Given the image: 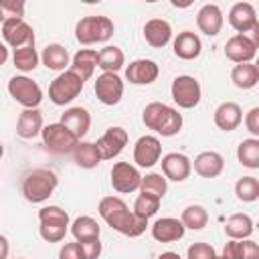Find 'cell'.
<instances>
[{
	"label": "cell",
	"instance_id": "41",
	"mask_svg": "<svg viewBox=\"0 0 259 259\" xmlns=\"http://www.w3.org/2000/svg\"><path fill=\"white\" fill-rule=\"evenodd\" d=\"M38 221L40 223H59V225H69V214L61 206H42L38 210Z\"/></svg>",
	"mask_w": 259,
	"mask_h": 259
},
{
	"label": "cell",
	"instance_id": "44",
	"mask_svg": "<svg viewBox=\"0 0 259 259\" xmlns=\"http://www.w3.org/2000/svg\"><path fill=\"white\" fill-rule=\"evenodd\" d=\"M81 251H83V257L85 259H97L101 255V243L99 239H89V241H77Z\"/></svg>",
	"mask_w": 259,
	"mask_h": 259
},
{
	"label": "cell",
	"instance_id": "24",
	"mask_svg": "<svg viewBox=\"0 0 259 259\" xmlns=\"http://www.w3.org/2000/svg\"><path fill=\"white\" fill-rule=\"evenodd\" d=\"M97 67V51L93 49H81L73 55L71 59V65H69V71H73L83 83L89 81L93 77V71Z\"/></svg>",
	"mask_w": 259,
	"mask_h": 259
},
{
	"label": "cell",
	"instance_id": "15",
	"mask_svg": "<svg viewBox=\"0 0 259 259\" xmlns=\"http://www.w3.org/2000/svg\"><path fill=\"white\" fill-rule=\"evenodd\" d=\"M229 24L237 30V34H247L253 32L259 22H257V10L251 2H235L229 10Z\"/></svg>",
	"mask_w": 259,
	"mask_h": 259
},
{
	"label": "cell",
	"instance_id": "28",
	"mask_svg": "<svg viewBox=\"0 0 259 259\" xmlns=\"http://www.w3.org/2000/svg\"><path fill=\"white\" fill-rule=\"evenodd\" d=\"M253 219L247 214V212H235L227 219L225 223V233L229 239H235V241H243V239H249L253 235Z\"/></svg>",
	"mask_w": 259,
	"mask_h": 259
},
{
	"label": "cell",
	"instance_id": "10",
	"mask_svg": "<svg viewBox=\"0 0 259 259\" xmlns=\"http://www.w3.org/2000/svg\"><path fill=\"white\" fill-rule=\"evenodd\" d=\"M2 38L12 49L30 47L34 45V30L24 18H14V20L2 22Z\"/></svg>",
	"mask_w": 259,
	"mask_h": 259
},
{
	"label": "cell",
	"instance_id": "50",
	"mask_svg": "<svg viewBox=\"0 0 259 259\" xmlns=\"http://www.w3.org/2000/svg\"><path fill=\"white\" fill-rule=\"evenodd\" d=\"M158 259H182L178 253H174V251H166V253H162Z\"/></svg>",
	"mask_w": 259,
	"mask_h": 259
},
{
	"label": "cell",
	"instance_id": "2",
	"mask_svg": "<svg viewBox=\"0 0 259 259\" xmlns=\"http://www.w3.org/2000/svg\"><path fill=\"white\" fill-rule=\"evenodd\" d=\"M142 121L148 130H152L164 138L176 136L182 130V115L178 113V109H174L162 101L148 103L142 111Z\"/></svg>",
	"mask_w": 259,
	"mask_h": 259
},
{
	"label": "cell",
	"instance_id": "26",
	"mask_svg": "<svg viewBox=\"0 0 259 259\" xmlns=\"http://www.w3.org/2000/svg\"><path fill=\"white\" fill-rule=\"evenodd\" d=\"M40 61H42V65H45L49 71H59V73L67 71V67L71 65L69 51H67L63 45H59V42L47 45V47L42 49V53H40Z\"/></svg>",
	"mask_w": 259,
	"mask_h": 259
},
{
	"label": "cell",
	"instance_id": "27",
	"mask_svg": "<svg viewBox=\"0 0 259 259\" xmlns=\"http://www.w3.org/2000/svg\"><path fill=\"white\" fill-rule=\"evenodd\" d=\"M42 113L38 109H24L16 121V134L22 140H32L42 132Z\"/></svg>",
	"mask_w": 259,
	"mask_h": 259
},
{
	"label": "cell",
	"instance_id": "21",
	"mask_svg": "<svg viewBox=\"0 0 259 259\" xmlns=\"http://www.w3.org/2000/svg\"><path fill=\"white\" fill-rule=\"evenodd\" d=\"M184 225L180 223V219L174 217H162L152 225V237L158 243H174L180 241L184 237Z\"/></svg>",
	"mask_w": 259,
	"mask_h": 259
},
{
	"label": "cell",
	"instance_id": "51",
	"mask_svg": "<svg viewBox=\"0 0 259 259\" xmlns=\"http://www.w3.org/2000/svg\"><path fill=\"white\" fill-rule=\"evenodd\" d=\"M2 154H4V148H2V144H0V158H2Z\"/></svg>",
	"mask_w": 259,
	"mask_h": 259
},
{
	"label": "cell",
	"instance_id": "8",
	"mask_svg": "<svg viewBox=\"0 0 259 259\" xmlns=\"http://www.w3.org/2000/svg\"><path fill=\"white\" fill-rule=\"evenodd\" d=\"M40 136H42V144L53 154H69L79 144V140L63 123H49V125H45Z\"/></svg>",
	"mask_w": 259,
	"mask_h": 259
},
{
	"label": "cell",
	"instance_id": "1",
	"mask_svg": "<svg viewBox=\"0 0 259 259\" xmlns=\"http://www.w3.org/2000/svg\"><path fill=\"white\" fill-rule=\"evenodd\" d=\"M97 212L113 231L125 237H140L148 227V221L130 210V206L119 196H103L99 200Z\"/></svg>",
	"mask_w": 259,
	"mask_h": 259
},
{
	"label": "cell",
	"instance_id": "6",
	"mask_svg": "<svg viewBox=\"0 0 259 259\" xmlns=\"http://www.w3.org/2000/svg\"><path fill=\"white\" fill-rule=\"evenodd\" d=\"M83 81L73 73V71H63L59 73L51 85H49V99L55 103V105H67L71 103L81 91H83Z\"/></svg>",
	"mask_w": 259,
	"mask_h": 259
},
{
	"label": "cell",
	"instance_id": "17",
	"mask_svg": "<svg viewBox=\"0 0 259 259\" xmlns=\"http://www.w3.org/2000/svg\"><path fill=\"white\" fill-rule=\"evenodd\" d=\"M160 75L158 63L152 59H136L125 67V79L132 85H152Z\"/></svg>",
	"mask_w": 259,
	"mask_h": 259
},
{
	"label": "cell",
	"instance_id": "20",
	"mask_svg": "<svg viewBox=\"0 0 259 259\" xmlns=\"http://www.w3.org/2000/svg\"><path fill=\"white\" fill-rule=\"evenodd\" d=\"M196 26L206 36H217L223 28V10L219 4H204L196 12Z\"/></svg>",
	"mask_w": 259,
	"mask_h": 259
},
{
	"label": "cell",
	"instance_id": "13",
	"mask_svg": "<svg viewBox=\"0 0 259 259\" xmlns=\"http://www.w3.org/2000/svg\"><path fill=\"white\" fill-rule=\"evenodd\" d=\"M162 158V144L156 136H142L134 146V162L138 168H152Z\"/></svg>",
	"mask_w": 259,
	"mask_h": 259
},
{
	"label": "cell",
	"instance_id": "36",
	"mask_svg": "<svg viewBox=\"0 0 259 259\" xmlns=\"http://www.w3.org/2000/svg\"><path fill=\"white\" fill-rule=\"evenodd\" d=\"M38 59H40V57H38L34 45L14 49V55H12V63H14V67H16L18 71H22V73H30V71H34L36 65H38Z\"/></svg>",
	"mask_w": 259,
	"mask_h": 259
},
{
	"label": "cell",
	"instance_id": "30",
	"mask_svg": "<svg viewBox=\"0 0 259 259\" xmlns=\"http://www.w3.org/2000/svg\"><path fill=\"white\" fill-rule=\"evenodd\" d=\"M231 81L239 89H253L259 83V67L255 63L235 65L231 71Z\"/></svg>",
	"mask_w": 259,
	"mask_h": 259
},
{
	"label": "cell",
	"instance_id": "3",
	"mask_svg": "<svg viewBox=\"0 0 259 259\" xmlns=\"http://www.w3.org/2000/svg\"><path fill=\"white\" fill-rule=\"evenodd\" d=\"M57 184H59V178H57V174L53 170L34 168L22 180V194H24V198L28 202L38 204V202L49 200V196L55 192Z\"/></svg>",
	"mask_w": 259,
	"mask_h": 259
},
{
	"label": "cell",
	"instance_id": "49",
	"mask_svg": "<svg viewBox=\"0 0 259 259\" xmlns=\"http://www.w3.org/2000/svg\"><path fill=\"white\" fill-rule=\"evenodd\" d=\"M8 59V47L4 42H0V65H4Z\"/></svg>",
	"mask_w": 259,
	"mask_h": 259
},
{
	"label": "cell",
	"instance_id": "11",
	"mask_svg": "<svg viewBox=\"0 0 259 259\" xmlns=\"http://www.w3.org/2000/svg\"><path fill=\"white\" fill-rule=\"evenodd\" d=\"M127 140H130V136H127V132L123 127H119V125L107 127L105 134L95 142V146H97V150L101 154V160L117 158L123 152V148L127 146Z\"/></svg>",
	"mask_w": 259,
	"mask_h": 259
},
{
	"label": "cell",
	"instance_id": "47",
	"mask_svg": "<svg viewBox=\"0 0 259 259\" xmlns=\"http://www.w3.org/2000/svg\"><path fill=\"white\" fill-rule=\"evenodd\" d=\"M245 259H259V245L253 239H245Z\"/></svg>",
	"mask_w": 259,
	"mask_h": 259
},
{
	"label": "cell",
	"instance_id": "42",
	"mask_svg": "<svg viewBox=\"0 0 259 259\" xmlns=\"http://www.w3.org/2000/svg\"><path fill=\"white\" fill-rule=\"evenodd\" d=\"M186 259H217V251L208 243H192L186 251Z\"/></svg>",
	"mask_w": 259,
	"mask_h": 259
},
{
	"label": "cell",
	"instance_id": "5",
	"mask_svg": "<svg viewBox=\"0 0 259 259\" xmlns=\"http://www.w3.org/2000/svg\"><path fill=\"white\" fill-rule=\"evenodd\" d=\"M8 93L24 109H38V105L42 101L40 85L36 81H32L30 77H26V75H14L8 81Z\"/></svg>",
	"mask_w": 259,
	"mask_h": 259
},
{
	"label": "cell",
	"instance_id": "35",
	"mask_svg": "<svg viewBox=\"0 0 259 259\" xmlns=\"http://www.w3.org/2000/svg\"><path fill=\"white\" fill-rule=\"evenodd\" d=\"M180 223L184 225V229L200 231L208 223V212H206V208L202 204H188L180 214Z\"/></svg>",
	"mask_w": 259,
	"mask_h": 259
},
{
	"label": "cell",
	"instance_id": "16",
	"mask_svg": "<svg viewBox=\"0 0 259 259\" xmlns=\"http://www.w3.org/2000/svg\"><path fill=\"white\" fill-rule=\"evenodd\" d=\"M162 174L166 180L172 182H184L190 172H192V162L188 160V156L180 154V152H170L166 156H162Z\"/></svg>",
	"mask_w": 259,
	"mask_h": 259
},
{
	"label": "cell",
	"instance_id": "19",
	"mask_svg": "<svg viewBox=\"0 0 259 259\" xmlns=\"http://www.w3.org/2000/svg\"><path fill=\"white\" fill-rule=\"evenodd\" d=\"M59 123H63L79 142H81V138L89 132V127H91V115H89V111L85 109V107H69V109H65V113L61 115V121Z\"/></svg>",
	"mask_w": 259,
	"mask_h": 259
},
{
	"label": "cell",
	"instance_id": "12",
	"mask_svg": "<svg viewBox=\"0 0 259 259\" xmlns=\"http://www.w3.org/2000/svg\"><path fill=\"white\" fill-rule=\"evenodd\" d=\"M257 42L249 34H235L225 42V55L229 61L241 65V63H253L257 55Z\"/></svg>",
	"mask_w": 259,
	"mask_h": 259
},
{
	"label": "cell",
	"instance_id": "40",
	"mask_svg": "<svg viewBox=\"0 0 259 259\" xmlns=\"http://www.w3.org/2000/svg\"><path fill=\"white\" fill-rule=\"evenodd\" d=\"M24 8L26 4L22 0H0V22L24 18Z\"/></svg>",
	"mask_w": 259,
	"mask_h": 259
},
{
	"label": "cell",
	"instance_id": "14",
	"mask_svg": "<svg viewBox=\"0 0 259 259\" xmlns=\"http://www.w3.org/2000/svg\"><path fill=\"white\" fill-rule=\"evenodd\" d=\"M140 180L142 174L136 166H132L130 162H115L111 168V186L115 192L127 194L140 188Z\"/></svg>",
	"mask_w": 259,
	"mask_h": 259
},
{
	"label": "cell",
	"instance_id": "37",
	"mask_svg": "<svg viewBox=\"0 0 259 259\" xmlns=\"http://www.w3.org/2000/svg\"><path fill=\"white\" fill-rule=\"evenodd\" d=\"M235 194L241 202H255L259 198V180L255 176H241L235 184Z\"/></svg>",
	"mask_w": 259,
	"mask_h": 259
},
{
	"label": "cell",
	"instance_id": "25",
	"mask_svg": "<svg viewBox=\"0 0 259 259\" xmlns=\"http://www.w3.org/2000/svg\"><path fill=\"white\" fill-rule=\"evenodd\" d=\"M225 170V160L219 152L208 150V152H200L194 158V172L202 178H217L221 172Z\"/></svg>",
	"mask_w": 259,
	"mask_h": 259
},
{
	"label": "cell",
	"instance_id": "46",
	"mask_svg": "<svg viewBox=\"0 0 259 259\" xmlns=\"http://www.w3.org/2000/svg\"><path fill=\"white\" fill-rule=\"evenodd\" d=\"M245 125L253 138L259 136V107H251L245 115Z\"/></svg>",
	"mask_w": 259,
	"mask_h": 259
},
{
	"label": "cell",
	"instance_id": "22",
	"mask_svg": "<svg viewBox=\"0 0 259 259\" xmlns=\"http://www.w3.org/2000/svg\"><path fill=\"white\" fill-rule=\"evenodd\" d=\"M172 49H174V55H176L178 59L192 61V59H198V57H200V53H202V42H200V36H198L196 32L182 30V32H178V36L174 38Z\"/></svg>",
	"mask_w": 259,
	"mask_h": 259
},
{
	"label": "cell",
	"instance_id": "53",
	"mask_svg": "<svg viewBox=\"0 0 259 259\" xmlns=\"http://www.w3.org/2000/svg\"><path fill=\"white\" fill-rule=\"evenodd\" d=\"M18 259H24V257H18Z\"/></svg>",
	"mask_w": 259,
	"mask_h": 259
},
{
	"label": "cell",
	"instance_id": "9",
	"mask_svg": "<svg viewBox=\"0 0 259 259\" xmlns=\"http://www.w3.org/2000/svg\"><path fill=\"white\" fill-rule=\"evenodd\" d=\"M123 81L117 73H101L93 83V91L103 105H117L123 97Z\"/></svg>",
	"mask_w": 259,
	"mask_h": 259
},
{
	"label": "cell",
	"instance_id": "32",
	"mask_svg": "<svg viewBox=\"0 0 259 259\" xmlns=\"http://www.w3.org/2000/svg\"><path fill=\"white\" fill-rule=\"evenodd\" d=\"M237 160L249 170L259 168V138H247L237 146Z\"/></svg>",
	"mask_w": 259,
	"mask_h": 259
},
{
	"label": "cell",
	"instance_id": "33",
	"mask_svg": "<svg viewBox=\"0 0 259 259\" xmlns=\"http://www.w3.org/2000/svg\"><path fill=\"white\" fill-rule=\"evenodd\" d=\"M101 227L93 217H77L71 225V235L75 237V241H89V239H99Z\"/></svg>",
	"mask_w": 259,
	"mask_h": 259
},
{
	"label": "cell",
	"instance_id": "39",
	"mask_svg": "<svg viewBox=\"0 0 259 259\" xmlns=\"http://www.w3.org/2000/svg\"><path fill=\"white\" fill-rule=\"evenodd\" d=\"M67 231H69V225H59V223H40V227H38V235L47 243L63 241Z\"/></svg>",
	"mask_w": 259,
	"mask_h": 259
},
{
	"label": "cell",
	"instance_id": "4",
	"mask_svg": "<svg viewBox=\"0 0 259 259\" xmlns=\"http://www.w3.org/2000/svg\"><path fill=\"white\" fill-rule=\"evenodd\" d=\"M113 34V22L107 16H85L75 26V38L81 45L107 42Z\"/></svg>",
	"mask_w": 259,
	"mask_h": 259
},
{
	"label": "cell",
	"instance_id": "29",
	"mask_svg": "<svg viewBox=\"0 0 259 259\" xmlns=\"http://www.w3.org/2000/svg\"><path fill=\"white\" fill-rule=\"evenodd\" d=\"M125 65V55L115 45H105L101 51H97V67L103 73H117Z\"/></svg>",
	"mask_w": 259,
	"mask_h": 259
},
{
	"label": "cell",
	"instance_id": "7",
	"mask_svg": "<svg viewBox=\"0 0 259 259\" xmlns=\"http://www.w3.org/2000/svg\"><path fill=\"white\" fill-rule=\"evenodd\" d=\"M170 93H172V99L178 107L182 109H192L200 103V97H202V89H200V83L198 79H194L192 75H178L174 81H172V87H170Z\"/></svg>",
	"mask_w": 259,
	"mask_h": 259
},
{
	"label": "cell",
	"instance_id": "43",
	"mask_svg": "<svg viewBox=\"0 0 259 259\" xmlns=\"http://www.w3.org/2000/svg\"><path fill=\"white\" fill-rule=\"evenodd\" d=\"M221 257H225V259H245V239L243 241L231 239L229 243H225Z\"/></svg>",
	"mask_w": 259,
	"mask_h": 259
},
{
	"label": "cell",
	"instance_id": "34",
	"mask_svg": "<svg viewBox=\"0 0 259 259\" xmlns=\"http://www.w3.org/2000/svg\"><path fill=\"white\" fill-rule=\"evenodd\" d=\"M142 194H150V196H156V198H164L166 190H168V180L164 178V174L160 172H150L146 176H142L140 180V188H138Z\"/></svg>",
	"mask_w": 259,
	"mask_h": 259
},
{
	"label": "cell",
	"instance_id": "48",
	"mask_svg": "<svg viewBox=\"0 0 259 259\" xmlns=\"http://www.w3.org/2000/svg\"><path fill=\"white\" fill-rule=\"evenodd\" d=\"M8 253H10L8 239L4 235H0V259H8Z\"/></svg>",
	"mask_w": 259,
	"mask_h": 259
},
{
	"label": "cell",
	"instance_id": "31",
	"mask_svg": "<svg viewBox=\"0 0 259 259\" xmlns=\"http://www.w3.org/2000/svg\"><path fill=\"white\" fill-rule=\"evenodd\" d=\"M73 160L79 168H85V170H91V168H97V164L101 162V154L95 146V142H79L75 148H73Z\"/></svg>",
	"mask_w": 259,
	"mask_h": 259
},
{
	"label": "cell",
	"instance_id": "23",
	"mask_svg": "<svg viewBox=\"0 0 259 259\" xmlns=\"http://www.w3.org/2000/svg\"><path fill=\"white\" fill-rule=\"evenodd\" d=\"M144 38L154 49L166 47L170 42V38H172V26H170V22L164 20V18H150L144 24Z\"/></svg>",
	"mask_w": 259,
	"mask_h": 259
},
{
	"label": "cell",
	"instance_id": "52",
	"mask_svg": "<svg viewBox=\"0 0 259 259\" xmlns=\"http://www.w3.org/2000/svg\"><path fill=\"white\" fill-rule=\"evenodd\" d=\"M217 259H225V257H219V255H217Z\"/></svg>",
	"mask_w": 259,
	"mask_h": 259
},
{
	"label": "cell",
	"instance_id": "45",
	"mask_svg": "<svg viewBox=\"0 0 259 259\" xmlns=\"http://www.w3.org/2000/svg\"><path fill=\"white\" fill-rule=\"evenodd\" d=\"M59 259H85L83 257V251L79 247V243H65L59 251Z\"/></svg>",
	"mask_w": 259,
	"mask_h": 259
},
{
	"label": "cell",
	"instance_id": "18",
	"mask_svg": "<svg viewBox=\"0 0 259 259\" xmlns=\"http://www.w3.org/2000/svg\"><path fill=\"white\" fill-rule=\"evenodd\" d=\"M214 125L223 132H233L243 123V109L239 103L235 101H223L217 109H214Z\"/></svg>",
	"mask_w": 259,
	"mask_h": 259
},
{
	"label": "cell",
	"instance_id": "38",
	"mask_svg": "<svg viewBox=\"0 0 259 259\" xmlns=\"http://www.w3.org/2000/svg\"><path fill=\"white\" fill-rule=\"evenodd\" d=\"M158 208H160V198H156V196H150V194H138V198H136V202H134V212L138 214V217H142V219H150V217H154L156 212H158Z\"/></svg>",
	"mask_w": 259,
	"mask_h": 259
}]
</instances>
